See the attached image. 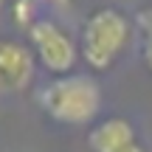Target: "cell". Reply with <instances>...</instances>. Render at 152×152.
I'll return each mask as SVG.
<instances>
[{"mask_svg": "<svg viewBox=\"0 0 152 152\" xmlns=\"http://www.w3.org/2000/svg\"><path fill=\"white\" fill-rule=\"evenodd\" d=\"M130 42V20L115 9H99L87 17L82 31V56L93 71L110 68Z\"/></svg>", "mask_w": 152, "mask_h": 152, "instance_id": "obj_2", "label": "cell"}, {"mask_svg": "<svg viewBox=\"0 0 152 152\" xmlns=\"http://www.w3.org/2000/svg\"><path fill=\"white\" fill-rule=\"evenodd\" d=\"M26 31H28V42H31L34 56L39 59V65H42L45 71H51L56 76H65L73 68L76 45H73L71 34L56 20H51V17H37Z\"/></svg>", "mask_w": 152, "mask_h": 152, "instance_id": "obj_3", "label": "cell"}, {"mask_svg": "<svg viewBox=\"0 0 152 152\" xmlns=\"http://www.w3.org/2000/svg\"><path fill=\"white\" fill-rule=\"evenodd\" d=\"M37 56L31 48L0 39V93H20L34 82Z\"/></svg>", "mask_w": 152, "mask_h": 152, "instance_id": "obj_4", "label": "cell"}, {"mask_svg": "<svg viewBox=\"0 0 152 152\" xmlns=\"http://www.w3.org/2000/svg\"><path fill=\"white\" fill-rule=\"evenodd\" d=\"M39 104L42 110L59 124L82 127L90 124L96 118L99 107H102V90L90 76L79 73H65L56 79L45 82L39 87Z\"/></svg>", "mask_w": 152, "mask_h": 152, "instance_id": "obj_1", "label": "cell"}, {"mask_svg": "<svg viewBox=\"0 0 152 152\" xmlns=\"http://www.w3.org/2000/svg\"><path fill=\"white\" fill-rule=\"evenodd\" d=\"M0 6H3V0H0Z\"/></svg>", "mask_w": 152, "mask_h": 152, "instance_id": "obj_8", "label": "cell"}, {"mask_svg": "<svg viewBox=\"0 0 152 152\" xmlns=\"http://www.w3.org/2000/svg\"><path fill=\"white\" fill-rule=\"evenodd\" d=\"M138 23L144 28V59H147V65L152 71V11H144L138 17Z\"/></svg>", "mask_w": 152, "mask_h": 152, "instance_id": "obj_6", "label": "cell"}, {"mask_svg": "<svg viewBox=\"0 0 152 152\" xmlns=\"http://www.w3.org/2000/svg\"><path fill=\"white\" fill-rule=\"evenodd\" d=\"M124 152H144V147H141V144H138V141H135V144H130V147H127Z\"/></svg>", "mask_w": 152, "mask_h": 152, "instance_id": "obj_7", "label": "cell"}, {"mask_svg": "<svg viewBox=\"0 0 152 152\" xmlns=\"http://www.w3.org/2000/svg\"><path fill=\"white\" fill-rule=\"evenodd\" d=\"M87 144L93 152H124L135 144V130L127 118H107L87 132Z\"/></svg>", "mask_w": 152, "mask_h": 152, "instance_id": "obj_5", "label": "cell"}]
</instances>
